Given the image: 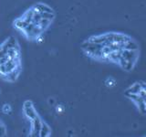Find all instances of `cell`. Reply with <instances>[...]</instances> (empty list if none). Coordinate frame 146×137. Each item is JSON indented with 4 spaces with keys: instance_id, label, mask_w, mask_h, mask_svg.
Segmentation results:
<instances>
[{
    "instance_id": "1",
    "label": "cell",
    "mask_w": 146,
    "mask_h": 137,
    "mask_svg": "<svg viewBox=\"0 0 146 137\" xmlns=\"http://www.w3.org/2000/svg\"><path fill=\"white\" fill-rule=\"evenodd\" d=\"M82 47L87 56L100 61L118 64L122 70H132L140 56L139 46L136 41L124 33L111 32L91 37Z\"/></svg>"
},
{
    "instance_id": "2",
    "label": "cell",
    "mask_w": 146,
    "mask_h": 137,
    "mask_svg": "<svg viewBox=\"0 0 146 137\" xmlns=\"http://www.w3.org/2000/svg\"><path fill=\"white\" fill-rule=\"evenodd\" d=\"M124 95L135 104L140 112L146 114V82H134L125 90Z\"/></svg>"
},
{
    "instance_id": "3",
    "label": "cell",
    "mask_w": 146,
    "mask_h": 137,
    "mask_svg": "<svg viewBox=\"0 0 146 137\" xmlns=\"http://www.w3.org/2000/svg\"><path fill=\"white\" fill-rule=\"evenodd\" d=\"M105 85H106L107 87H110V88H111V87L115 86L116 85V80H115V79H113L112 77L107 78L106 80H105Z\"/></svg>"
}]
</instances>
